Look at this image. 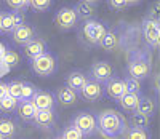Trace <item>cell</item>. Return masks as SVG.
<instances>
[{
    "instance_id": "obj_22",
    "label": "cell",
    "mask_w": 160,
    "mask_h": 139,
    "mask_svg": "<svg viewBox=\"0 0 160 139\" xmlns=\"http://www.w3.org/2000/svg\"><path fill=\"white\" fill-rule=\"evenodd\" d=\"M74 11H75L77 18L78 19H83V21H88V19H91L93 16H95V7L82 2V0H80V2L75 5Z\"/></svg>"
},
{
    "instance_id": "obj_35",
    "label": "cell",
    "mask_w": 160,
    "mask_h": 139,
    "mask_svg": "<svg viewBox=\"0 0 160 139\" xmlns=\"http://www.w3.org/2000/svg\"><path fill=\"white\" fill-rule=\"evenodd\" d=\"M5 94H7V83H2V82H0V99H2Z\"/></svg>"
},
{
    "instance_id": "obj_9",
    "label": "cell",
    "mask_w": 160,
    "mask_h": 139,
    "mask_svg": "<svg viewBox=\"0 0 160 139\" xmlns=\"http://www.w3.org/2000/svg\"><path fill=\"white\" fill-rule=\"evenodd\" d=\"M142 34H144V38L146 42L157 48L158 47V38H160V27H158V19L155 18H146L142 21Z\"/></svg>"
},
{
    "instance_id": "obj_7",
    "label": "cell",
    "mask_w": 160,
    "mask_h": 139,
    "mask_svg": "<svg viewBox=\"0 0 160 139\" xmlns=\"http://www.w3.org/2000/svg\"><path fill=\"white\" fill-rule=\"evenodd\" d=\"M114 77V69L108 61H96L90 67V78L98 83H106L109 78Z\"/></svg>"
},
{
    "instance_id": "obj_28",
    "label": "cell",
    "mask_w": 160,
    "mask_h": 139,
    "mask_svg": "<svg viewBox=\"0 0 160 139\" xmlns=\"http://www.w3.org/2000/svg\"><path fill=\"white\" fill-rule=\"evenodd\" d=\"M125 139H151V133L148 130H141V128H128L125 131Z\"/></svg>"
},
{
    "instance_id": "obj_42",
    "label": "cell",
    "mask_w": 160,
    "mask_h": 139,
    "mask_svg": "<svg viewBox=\"0 0 160 139\" xmlns=\"http://www.w3.org/2000/svg\"><path fill=\"white\" fill-rule=\"evenodd\" d=\"M0 139H3V137H0Z\"/></svg>"
},
{
    "instance_id": "obj_27",
    "label": "cell",
    "mask_w": 160,
    "mask_h": 139,
    "mask_svg": "<svg viewBox=\"0 0 160 139\" xmlns=\"http://www.w3.org/2000/svg\"><path fill=\"white\" fill-rule=\"evenodd\" d=\"M22 83H24V80H13V82L7 83V94L13 96V98H16L19 101L21 93H22Z\"/></svg>"
},
{
    "instance_id": "obj_16",
    "label": "cell",
    "mask_w": 160,
    "mask_h": 139,
    "mask_svg": "<svg viewBox=\"0 0 160 139\" xmlns=\"http://www.w3.org/2000/svg\"><path fill=\"white\" fill-rule=\"evenodd\" d=\"M87 80H88V77L82 71H72L68 77H66V87L71 88L77 94V93L82 91V88L87 83Z\"/></svg>"
},
{
    "instance_id": "obj_4",
    "label": "cell",
    "mask_w": 160,
    "mask_h": 139,
    "mask_svg": "<svg viewBox=\"0 0 160 139\" xmlns=\"http://www.w3.org/2000/svg\"><path fill=\"white\" fill-rule=\"evenodd\" d=\"M82 32H83V37H85V40L88 42V43L99 45L108 31H106V27H104L102 22L95 21V19H88L82 26Z\"/></svg>"
},
{
    "instance_id": "obj_41",
    "label": "cell",
    "mask_w": 160,
    "mask_h": 139,
    "mask_svg": "<svg viewBox=\"0 0 160 139\" xmlns=\"http://www.w3.org/2000/svg\"><path fill=\"white\" fill-rule=\"evenodd\" d=\"M0 18H2V11H0Z\"/></svg>"
},
{
    "instance_id": "obj_37",
    "label": "cell",
    "mask_w": 160,
    "mask_h": 139,
    "mask_svg": "<svg viewBox=\"0 0 160 139\" xmlns=\"http://www.w3.org/2000/svg\"><path fill=\"white\" fill-rule=\"evenodd\" d=\"M82 2H85V3H88V5H93V7H95L96 3L101 2V0H82Z\"/></svg>"
},
{
    "instance_id": "obj_40",
    "label": "cell",
    "mask_w": 160,
    "mask_h": 139,
    "mask_svg": "<svg viewBox=\"0 0 160 139\" xmlns=\"http://www.w3.org/2000/svg\"><path fill=\"white\" fill-rule=\"evenodd\" d=\"M53 139H62V137L61 136H56V137H53Z\"/></svg>"
},
{
    "instance_id": "obj_32",
    "label": "cell",
    "mask_w": 160,
    "mask_h": 139,
    "mask_svg": "<svg viewBox=\"0 0 160 139\" xmlns=\"http://www.w3.org/2000/svg\"><path fill=\"white\" fill-rule=\"evenodd\" d=\"M51 3H53V0H31L29 7L35 10L37 13H45L51 8Z\"/></svg>"
},
{
    "instance_id": "obj_25",
    "label": "cell",
    "mask_w": 160,
    "mask_h": 139,
    "mask_svg": "<svg viewBox=\"0 0 160 139\" xmlns=\"http://www.w3.org/2000/svg\"><path fill=\"white\" fill-rule=\"evenodd\" d=\"M0 62H3L7 69H15L19 64V53H16L15 50H7Z\"/></svg>"
},
{
    "instance_id": "obj_18",
    "label": "cell",
    "mask_w": 160,
    "mask_h": 139,
    "mask_svg": "<svg viewBox=\"0 0 160 139\" xmlns=\"http://www.w3.org/2000/svg\"><path fill=\"white\" fill-rule=\"evenodd\" d=\"M55 99H56L61 106H72V104H75V101H77V94H75L71 88H68L66 85H62V87H59V88L56 90Z\"/></svg>"
},
{
    "instance_id": "obj_39",
    "label": "cell",
    "mask_w": 160,
    "mask_h": 139,
    "mask_svg": "<svg viewBox=\"0 0 160 139\" xmlns=\"http://www.w3.org/2000/svg\"><path fill=\"white\" fill-rule=\"evenodd\" d=\"M24 3H26V5L29 7V3H31V0H24Z\"/></svg>"
},
{
    "instance_id": "obj_19",
    "label": "cell",
    "mask_w": 160,
    "mask_h": 139,
    "mask_svg": "<svg viewBox=\"0 0 160 139\" xmlns=\"http://www.w3.org/2000/svg\"><path fill=\"white\" fill-rule=\"evenodd\" d=\"M135 112L138 114H142L144 117H152L154 112H155V101L149 96H139V101H138V107Z\"/></svg>"
},
{
    "instance_id": "obj_5",
    "label": "cell",
    "mask_w": 160,
    "mask_h": 139,
    "mask_svg": "<svg viewBox=\"0 0 160 139\" xmlns=\"http://www.w3.org/2000/svg\"><path fill=\"white\" fill-rule=\"evenodd\" d=\"M71 125H74L83 136H91L96 133V117L91 112H78Z\"/></svg>"
},
{
    "instance_id": "obj_1",
    "label": "cell",
    "mask_w": 160,
    "mask_h": 139,
    "mask_svg": "<svg viewBox=\"0 0 160 139\" xmlns=\"http://www.w3.org/2000/svg\"><path fill=\"white\" fill-rule=\"evenodd\" d=\"M127 130V118L117 110H102L96 117V131L106 139H118Z\"/></svg>"
},
{
    "instance_id": "obj_8",
    "label": "cell",
    "mask_w": 160,
    "mask_h": 139,
    "mask_svg": "<svg viewBox=\"0 0 160 139\" xmlns=\"http://www.w3.org/2000/svg\"><path fill=\"white\" fill-rule=\"evenodd\" d=\"M11 38H13L15 43L24 47V45H28L29 42H32L34 38H37V32L31 24L22 22V24H19L18 27H15V29L11 31Z\"/></svg>"
},
{
    "instance_id": "obj_38",
    "label": "cell",
    "mask_w": 160,
    "mask_h": 139,
    "mask_svg": "<svg viewBox=\"0 0 160 139\" xmlns=\"http://www.w3.org/2000/svg\"><path fill=\"white\" fill-rule=\"evenodd\" d=\"M125 2H127V5H138L141 0H125Z\"/></svg>"
},
{
    "instance_id": "obj_34",
    "label": "cell",
    "mask_w": 160,
    "mask_h": 139,
    "mask_svg": "<svg viewBox=\"0 0 160 139\" xmlns=\"http://www.w3.org/2000/svg\"><path fill=\"white\" fill-rule=\"evenodd\" d=\"M108 3H109V7H111L112 10H115V11H122V10H125V8L128 7L125 0H108Z\"/></svg>"
},
{
    "instance_id": "obj_26",
    "label": "cell",
    "mask_w": 160,
    "mask_h": 139,
    "mask_svg": "<svg viewBox=\"0 0 160 139\" xmlns=\"http://www.w3.org/2000/svg\"><path fill=\"white\" fill-rule=\"evenodd\" d=\"M130 125H131V128L148 130V127H149V118H148V117H144L142 114L133 112L131 117H130Z\"/></svg>"
},
{
    "instance_id": "obj_23",
    "label": "cell",
    "mask_w": 160,
    "mask_h": 139,
    "mask_svg": "<svg viewBox=\"0 0 160 139\" xmlns=\"http://www.w3.org/2000/svg\"><path fill=\"white\" fill-rule=\"evenodd\" d=\"M104 50H108V51H112L117 45H118V35L115 31H108L104 35V38L101 40V43H99Z\"/></svg>"
},
{
    "instance_id": "obj_15",
    "label": "cell",
    "mask_w": 160,
    "mask_h": 139,
    "mask_svg": "<svg viewBox=\"0 0 160 139\" xmlns=\"http://www.w3.org/2000/svg\"><path fill=\"white\" fill-rule=\"evenodd\" d=\"M32 123L40 130H51L56 123V114L55 110H38Z\"/></svg>"
},
{
    "instance_id": "obj_21",
    "label": "cell",
    "mask_w": 160,
    "mask_h": 139,
    "mask_svg": "<svg viewBox=\"0 0 160 139\" xmlns=\"http://www.w3.org/2000/svg\"><path fill=\"white\" fill-rule=\"evenodd\" d=\"M139 96L141 94H128V93H125L117 102L120 104V107H122L125 112H135L136 107H138Z\"/></svg>"
},
{
    "instance_id": "obj_29",
    "label": "cell",
    "mask_w": 160,
    "mask_h": 139,
    "mask_svg": "<svg viewBox=\"0 0 160 139\" xmlns=\"http://www.w3.org/2000/svg\"><path fill=\"white\" fill-rule=\"evenodd\" d=\"M123 85H125V93H128V94H141V82H138L136 78L127 77L123 80Z\"/></svg>"
},
{
    "instance_id": "obj_11",
    "label": "cell",
    "mask_w": 160,
    "mask_h": 139,
    "mask_svg": "<svg viewBox=\"0 0 160 139\" xmlns=\"http://www.w3.org/2000/svg\"><path fill=\"white\" fill-rule=\"evenodd\" d=\"M80 94H82V98L87 102H96V101H101L102 99L104 88H102L101 83L88 78L87 83L83 85V88H82V91H80Z\"/></svg>"
},
{
    "instance_id": "obj_10",
    "label": "cell",
    "mask_w": 160,
    "mask_h": 139,
    "mask_svg": "<svg viewBox=\"0 0 160 139\" xmlns=\"http://www.w3.org/2000/svg\"><path fill=\"white\" fill-rule=\"evenodd\" d=\"M31 102L37 110H55V106H56L55 94L47 90H37Z\"/></svg>"
},
{
    "instance_id": "obj_24",
    "label": "cell",
    "mask_w": 160,
    "mask_h": 139,
    "mask_svg": "<svg viewBox=\"0 0 160 139\" xmlns=\"http://www.w3.org/2000/svg\"><path fill=\"white\" fill-rule=\"evenodd\" d=\"M16 106H18V99L13 98V96H8L5 94L2 99H0V112L3 114H11L16 110Z\"/></svg>"
},
{
    "instance_id": "obj_2",
    "label": "cell",
    "mask_w": 160,
    "mask_h": 139,
    "mask_svg": "<svg viewBox=\"0 0 160 139\" xmlns=\"http://www.w3.org/2000/svg\"><path fill=\"white\" fill-rule=\"evenodd\" d=\"M128 77L136 78L138 82L146 80L152 74L151 54L144 50H133L128 56Z\"/></svg>"
},
{
    "instance_id": "obj_14",
    "label": "cell",
    "mask_w": 160,
    "mask_h": 139,
    "mask_svg": "<svg viewBox=\"0 0 160 139\" xmlns=\"http://www.w3.org/2000/svg\"><path fill=\"white\" fill-rule=\"evenodd\" d=\"M104 90H106V94H108L112 101H118V99L125 94V85H123V80L114 75L112 78H109L108 82H106Z\"/></svg>"
},
{
    "instance_id": "obj_6",
    "label": "cell",
    "mask_w": 160,
    "mask_h": 139,
    "mask_svg": "<svg viewBox=\"0 0 160 139\" xmlns=\"http://www.w3.org/2000/svg\"><path fill=\"white\" fill-rule=\"evenodd\" d=\"M55 24L59 31H71L78 24V18L75 15L74 8H69V7H64L61 10L56 11L55 15Z\"/></svg>"
},
{
    "instance_id": "obj_30",
    "label": "cell",
    "mask_w": 160,
    "mask_h": 139,
    "mask_svg": "<svg viewBox=\"0 0 160 139\" xmlns=\"http://www.w3.org/2000/svg\"><path fill=\"white\" fill-rule=\"evenodd\" d=\"M37 90H38V88H37L35 85H32L31 82H24V83H22V93H21L19 101H31V99L34 98V94H35Z\"/></svg>"
},
{
    "instance_id": "obj_12",
    "label": "cell",
    "mask_w": 160,
    "mask_h": 139,
    "mask_svg": "<svg viewBox=\"0 0 160 139\" xmlns=\"http://www.w3.org/2000/svg\"><path fill=\"white\" fill-rule=\"evenodd\" d=\"M22 13L18 11H7L2 13V18H0V32L3 34H11V31L18 27L19 24H22Z\"/></svg>"
},
{
    "instance_id": "obj_13",
    "label": "cell",
    "mask_w": 160,
    "mask_h": 139,
    "mask_svg": "<svg viewBox=\"0 0 160 139\" xmlns=\"http://www.w3.org/2000/svg\"><path fill=\"white\" fill-rule=\"evenodd\" d=\"M48 51V47H47V42L43 38H34L32 42H29L28 45H24L22 47V53H24V56L28 58L29 61L38 58L40 54H43Z\"/></svg>"
},
{
    "instance_id": "obj_33",
    "label": "cell",
    "mask_w": 160,
    "mask_h": 139,
    "mask_svg": "<svg viewBox=\"0 0 160 139\" xmlns=\"http://www.w3.org/2000/svg\"><path fill=\"white\" fill-rule=\"evenodd\" d=\"M5 3L10 7L11 11H18V13H22L26 11V8H29L24 3V0H5Z\"/></svg>"
},
{
    "instance_id": "obj_20",
    "label": "cell",
    "mask_w": 160,
    "mask_h": 139,
    "mask_svg": "<svg viewBox=\"0 0 160 139\" xmlns=\"http://www.w3.org/2000/svg\"><path fill=\"white\" fill-rule=\"evenodd\" d=\"M16 136V123L11 118H0V137L3 139H13Z\"/></svg>"
},
{
    "instance_id": "obj_3",
    "label": "cell",
    "mask_w": 160,
    "mask_h": 139,
    "mask_svg": "<svg viewBox=\"0 0 160 139\" xmlns=\"http://www.w3.org/2000/svg\"><path fill=\"white\" fill-rule=\"evenodd\" d=\"M31 69L38 77H51L58 69V61L55 58V54L47 51L43 54H40L38 58L31 61Z\"/></svg>"
},
{
    "instance_id": "obj_36",
    "label": "cell",
    "mask_w": 160,
    "mask_h": 139,
    "mask_svg": "<svg viewBox=\"0 0 160 139\" xmlns=\"http://www.w3.org/2000/svg\"><path fill=\"white\" fill-rule=\"evenodd\" d=\"M5 51H7V48H5V45L0 42V61H2V58H3V54H5Z\"/></svg>"
},
{
    "instance_id": "obj_31",
    "label": "cell",
    "mask_w": 160,
    "mask_h": 139,
    "mask_svg": "<svg viewBox=\"0 0 160 139\" xmlns=\"http://www.w3.org/2000/svg\"><path fill=\"white\" fill-rule=\"evenodd\" d=\"M59 136H61L62 139H85V136L80 133V131L74 127V125H69V127H66Z\"/></svg>"
},
{
    "instance_id": "obj_17",
    "label": "cell",
    "mask_w": 160,
    "mask_h": 139,
    "mask_svg": "<svg viewBox=\"0 0 160 139\" xmlns=\"http://www.w3.org/2000/svg\"><path fill=\"white\" fill-rule=\"evenodd\" d=\"M37 112H38V110L32 106V102H31V101H18V106H16V114H18V117H19L22 122L31 123V122L35 118Z\"/></svg>"
}]
</instances>
